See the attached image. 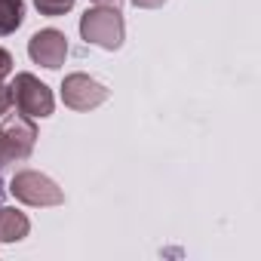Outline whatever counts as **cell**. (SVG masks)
<instances>
[{"instance_id": "obj_1", "label": "cell", "mask_w": 261, "mask_h": 261, "mask_svg": "<svg viewBox=\"0 0 261 261\" xmlns=\"http://www.w3.org/2000/svg\"><path fill=\"white\" fill-rule=\"evenodd\" d=\"M80 37L92 46H101L108 53L120 49L123 46V37H126V22H123V13L120 10H111V7H92L80 16Z\"/></svg>"}, {"instance_id": "obj_2", "label": "cell", "mask_w": 261, "mask_h": 261, "mask_svg": "<svg viewBox=\"0 0 261 261\" xmlns=\"http://www.w3.org/2000/svg\"><path fill=\"white\" fill-rule=\"evenodd\" d=\"M37 145V126L25 114H13L0 123V166L28 160Z\"/></svg>"}, {"instance_id": "obj_3", "label": "cell", "mask_w": 261, "mask_h": 261, "mask_svg": "<svg viewBox=\"0 0 261 261\" xmlns=\"http://www.w3.org/2000/svg\"><path fill=\"white\" fill-rule=\"evenodd\" d=\"M10 194H13L19 203H25V206H62V203H65L62 188H59L49 175H43V172H37V169H22V172H16L13 181H10Z\"/></svg>"}, {"instance_id": "obj_4", "label": "cell", "mask_w": 261, "mask_h": 261, "mask_svg": "<svg viewBox=\"0 0 261 261\" xmlns=\"http://www.w3.org/2000/svg\"><path fill=\"white\" fill-rule=\"evenodd\" d=\"M13 105H16V111L19 114H25V117H31V120H43V117H49L53 114V108H56V98H53V89L46 86V83H40L34 74H28V71H22V74H16V80H13Z\"/></svg>"}, {"instance_id": "obj_5", "label": "cell", "mask_w": 261, "mask_h": 261, "mask_svg": "<svg viewBox=\"0 0 261 261\" xmlns=\"http://www.w3.org/2000/svg\"><path fill=\"white\" fill-rule=\"evenodd\" d=\"M62 101L71 111H92V108L108 101V86L98 83L95 77L77 71V74H68L62 80Z\"/></svg>"}, {"instance_id": "obj_6", "label": "cell", "mask_w": 261, "mask_h": 261, "mask_svg": "<svg viewBox=\"0 0 261 261\" xmlns=\"http://www.w3.org/2000/svg\"><path fill=\"white\" fill-rule=\"evenodd\" d=\"M28 56H31L34 65H43V68L56 71L68 59V37L59 28H43L28 40Z\"/></svg>"}, {"instance_id": "obj_7", "label": "cell", "mask_w": 261, "mask_h": 261, "mask_svg": "<svg viewBox=\"0 0 261 261\" xmlns=\"http://www.w3.org/2000/svg\"><path fill=\"white\" fill-rule=\"evenodd\" d=\"M31 230V221L25 212L13 206H0V243H19Z\"/></svg>"}, {"instance_id": "obj_8", "label": "cell", "mask_w": 261, "mask_h": 261, "mask_svg": "<svg viewBox=\"0 0 261 261\" xmlns=\"http://www.w3.org/2000/svg\"><path fill=\"white\" fill-rule=\"evenodd\" d=\"M25 22V4L22 0H0V37L13 34Z\"/></svg>"}, {"instance_id": "obj_9", "label": "cell", "mask_w": 261, "mask_h": 261, "mask_svg": "<svg viewBox=\"0 0 261 261\" xmlns=\"http://www.w3.org/2000/svg\"><path fill=\"white\" fill-rule=\"evenodd\" d=\"M34 7L40 16H49V19H59L65 13H71L74 7V0H34Z\"/></svg>"}, {"instance_id": "obj_10", "label": "cell", "mask_w": 261, "mask_h": 261, "mask_svg": "<svg viewBox=\"0 0 261 261\" xmlns=\"http://www.w3.org/2000/svg\"><path fill=\"white\" fill-rule=\"evenodd\" d=\"M13 65H16V62H13V56H10L4 46H0V83H4V80L13 74Z\"/></svg>"}, {"instance_id": "obj_11", "label": "cell", "mask_w": 261, "mask_h": 261, "mask_svg": "<svg viewBox=\"0 0 261 261\" xmlns=\"http://www.w3.org/2000/svg\"><path fill=\"white\" fill-rule=\"evenodd\" d=\"M10 108H13V89L0 83V117H7Z\"/></svg>"}, {"instance_id": "obj_12", "label": "cell", "mask_w": 261, "mask_h": 261, "mask_svg": "<svg viewBox=\"0 0 261 261\" xmlns=\"http://www.w3.org/2000/svg\"><path fill=\"white\" fill-rule=\"evenodd\" d=\"M133 4H136L139 10H160L166 0H133Z\"/></svg>"}, {"instance_id": "obj_13", "label": "cell", "mask_w": 261, "mask_h": 261, "mask_svg": "<svg viewBox=\"0 0 261 261\" xmlns=\"http://www.w3.org/2000/svg\"><path fill=\"white\" fill-rule=\"evenodd\" d=\"M95 7H111V10H120L123 7V0H92Z\"/></svg>"}, {"instance_id": "obj_14", "label": "cell", "mask_w": 261, "mask_h": 261, "mask_svg": "<svg viewBox=\"0 0 261 261\" xmlns=\"http://www.w3.org/2000/svg\"><path fill=\"white\" fill-rule=\"evenodd\" d=\"M0 197H4V181H0Z\"/></svg>"}]
</instances>
